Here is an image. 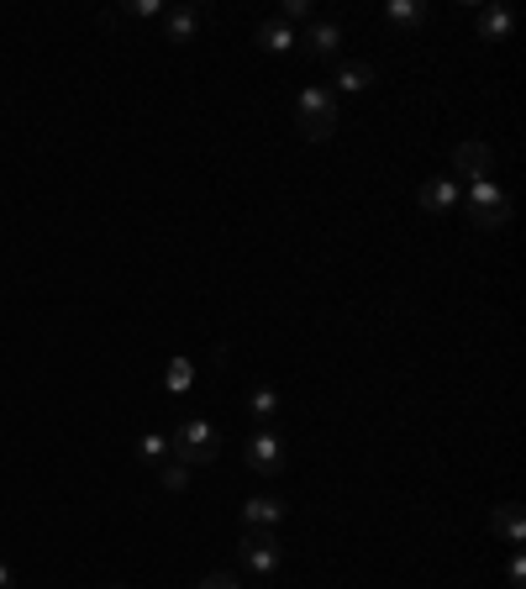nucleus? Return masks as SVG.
Masks as SVG:
<instances>
[{"instance_id":"6","label":"nucleus","mask_w":526,"mask_h":589,"mask_svg":"<svg viewBox=\"0 0 526 589\" xmlns=\"http://www.w3.org/2000/svg\"><path fill=\"white\" fill-rule=\"evenodd\" d=\"M285 500H274V495H253V500H242V532H274L280 521H285Z\"/></svg>"},{"instance_id":"10","label":"nucleus","mask_w":526,"mask_h":589,"mask_svg":"<svg viewBox=\"0 0 526 589\" xmlns=\"http://www.w3.org/2000/svg\"><path fill=\"white\" fill-rule=\"evenodd\" d=\"M253 43L263 47V53H295V26H285L280 17H269V22H259V32H253Z\"/></svg>"},{"instance_id":"7","label":"nucleus","mask_w":526,"mask_h":589,"mask_svg":"<svg viewBox=\"0 0 526 589\" xmlns=\"http://www.w3.org/2000/svg\"><path fill=\"white\" fill-rule=\"evenodd\" d=\"M248 463H253V473H285V437H274V432H259L253 443H248Z\"/></svg>"},{"instance_id":"15","label":"nucleus","mask_w":526,"mask_h":589,"mask_svg":"<svg viewBox=\"0 0 526 589\" xmlns=\"http://www.w3.org/2000/svg\"><path fill=\"white\" fill-rule=\"evenodd\" d=\"M300 43H306V53H311V58H332L337 47H342V26H337V22H311V32H306Z\"/></svg>"},{"instance_id":"11","label":"nucleus","mask_w":526,"mask_h":589,"mask_svg":"<svg viewBox=\"0 0 526 589\" xmlns=\"http://www.w3.org/2000/svg\"><path fill=\"white\" fill-rule=\"evenodd\" d=\"M511 32H516V17L505 6H479V37L484 43H505Z\"/></svg>"},{"instance_id":"20","label":"nucleus","mask_w":526,"mask_h":589,"mask_svg":"<svg viewBox=\"0 0 526 589\" xmlns=\"http://www.w3.org/2000/svg\"><path fill=\"white\" fill-rule=\"evenodd\" d=\"M168 6L164 0H132V6H127V17H138V22H153V17H164Z\"/></svg>"},{"instance_id":"22","label":"nucleus","mask_w":526,"mask_h":589,"mask_svg":"<svg viewBox=\"0 0 526 589\" xmlns=\"http://www.w3.org/2000/svg\"><path fill=\"white\" fill-rule=\"evenodd\" d=\"M195 589H242V585H238V574H206Z\"/></svg>"},{"instance_id":"21","label":"nucleus","mask_w":526,"mask_h":589,"mask_svg":"<svg viewBox=\"0 0 526 589\" xmlns=\"http://www.w3.org/2000/svg\"><path fill=\"white\" fill-rule=\"evenodd\" d=\"M280 22H311V0H285V6H280Z\"/></svg>"},{"instance_id":"9","label":"nucleus","mask_w":526,"mask_h":589,"mask_svg":"<svg viewBox=\"0 0 526 589\" xmlns=\"http://www.w3.org/2000/svg\"><path fill=\"white\" fill-rule=\"evenodd\" d=\"M206 17H211L206 6H174V11H164L168 43H190L195 32H200V22H206Z\"/></svg>"},{"instance_id":"17","label":"nucleus","mask_w":526,"mask_h":589,"mask_svg":"<svg viewBox=\"0 0 526 589\" xmlns=\"http://www.w3.org/2000/svg\"><path fill=\"white\" fill-rule=\"evenodd\" d=\"M190 384H195V363H190V358H174V363L164 369V390H168V395H185Z\"/></svg>"},{"instance_id":"19","label":"nucleus","mask_w":526,"mask_h":589,"mask_svg":"<svg viewBox=\"0 0 526 589\" xmlns=\"http://www.w3.org/2000/svg\"><path fill=\"white\" fill-rule=\"evenodd\" d=\"M190 463H179V458H168V463H158V479H164V490H185L190 484Z\"/></svg>"},{"instance_id":"23","label":"nucleus","mask_w":526,"mask_h":589,"mask_svg":"<svg viewBox=\"0 0 526 589\" xmlns=\"http://www.w3.org/2000/svg\"><path fill=\"white\" fill-rule=\"evenodd\" d=\"M505 574H511V585L522 589V579H526V564H522V553H511V568H505Z\"/></svg>"},{"instance_id":"18","label":"nucleus","mask_w":526,"mask_h":589,"mask_svg":"<svg viewBox=\"0 0 526 589\" xmlns=\"http://www.w3.org/2000/svg\"><path fill=\"white\" fill-rule=\"evenodd\" d=\"M138 452H143V463H153V469L174 458V448H168V437H164V432H147L143 443H138Z\"/></svg>"},{"instance_id":"4","label":"nucleus","mask_w":526,"mask_h":589,"mask_svg":"<svg viewBox=\"0 0 526 589\" xmlns=\"http://www.w3.org/2000/svg\"><path fill=\"white\" fill-rule=\"evenodd\" d=\"M280 537L274 532H242V568L253 574V579H274V568H280Z\"/></svg>"},{"instance_id":"5","label":"nucleus","mask_w":526,"mask_h":589,"mask_svg":"<svg viewBox=\"0 0 526 589\" xmlns=\"http://www.w3.org/2000/svg\"><path fill=\"white\" fill-rule=\"evenodd\" d=\"M490 168H495V153H490V142H458L453 148V179L463 185H474V179H490Z\"/></svg>"},{"instance_id":"8","label":"nucleus","mask_w":526,"mask_h":589,"mask_svg":"<svg viewBox=\"0 0 526 589\" xmlns=\"http://www.w3.org/2000/svg\"><path fill=\"white\" fill-rule=\"evenodd\" d=\"M463 206V185H458L453 174H442V179H427L421 185V211L442 216V211H458Z\"/></svg>"},{"instance_id":"25","label":"nucleus","mask_w":526,"mask_h":589,"mask_svg":"<svg viewBox=\"0 0 526 589\" xmlns=\"http://www.w3.org/2000/svg\"><path fill=\"white\" fill-rule=\"evenodd\" d=\"M117 589H127V585H117Z\"/></svg>"},{"instance_id":"13","label":"nucleus","mask_w":526,"mask_h":589,"mask_svg":"<svg viewBox=\"0 0 526 589\" xmlns=\"http://www.w3.org/2000/svg\"><path fill=\"white\" fill-rule=\"evenodd\" d=\"M384 22L395 26V32H416V26L427 22V0H390V6H384Z\"/></svg>"},{"instance_id":"12","label":"nucleus","mask_w":526,"mask_h":589,"mask_svg":"<svg viewBox=\"0 0 526 589\" xmlns=\"http://www.w3.org/2000/svg\"><path fill=\"white\" fill-rule=\"evenodd\" d=\"M374 85V64H363V58H353V64H337V79L327 85V90H342V95H359Z\"/></svg>"},{"instance_id":"24","label":"nucleus","mask_w":526,"mask_h":589,"mask_svg":"<svg viewBox=\"0 0 526 589\" xmlns=\"http://www.w3.org/2000/svg\"><path fill=\"white\" fill-rule=\"evenodd\" d=\"M0 589H17V574H11V564H0Z\"/></svg>"},{"instance_id":"14","label":"nucleus","mask_w":526,"mask_h":589,"mask_svg":"<svg viewBox=\"0 0 526 589\" xmlns=\"http://www.w3.org/2000/svg\"><path fill=\"white\" fill-rule=\"evenodd\" d=\"M490 532H501L511 547H522V537H526L522 505H495V511H490Z\"/></svg>"},{"instance_id":"16","label":"nucleus","mask_w":526,"mask_h":589,"mask_svg":"<svg viewBox=\"0 0 526 589\" xmlns=\"http://www.w3.org/2000/svg\"><path fill=\"white\" fill-rule=\"evenodd\" d=\"M280 411H285V405H280V395H274V384H253V395H248V416H253L263 432H269V422H280Z\"/></svg>"},{"instance_id":"3","label":"nucleus","mask_w":526,"mask_h":589,"mask_svg":"<svg viewBox=\"0 0 526 589\" xmlns=\"http://www.w3.org/2000/svg\"><path fill=\"white\" fill-rule=\"evenodd\" d=\"M463 206H469V221H474L479 232H495V227L511 221V195L495 179H474L469 195H463Z\"/></svg>"},{"instance_id":"1","label":"nucleus","mask_w":526,"mask_h":589,"mask_svg":"<svg viewBox=\"0 0 526 589\" xmlns=\"http://www.w3.org/2000/svg\"><path fill=\"white\" fill-rule=\"evenodd\" d=\"M168 448H174V458H179V463L206 469V463H216V458H221V432H216V422H200V416H190V422L174 426Z\"/></svg>"},{"instance_id":"2","label":"nucleus","mask_w":526,"mask_h":589,"mask_svg":"<svg viewBox=\"0 0 526 589\" xmlns=\"http://www.w3.org/2000/svg\"><path fill=\"white\" fill-rule=\"evenodd\" d=\"M295 127L306 142H327L337 132V95L327 85H306L295 100Z\"/></svg>"}]
</instances>
